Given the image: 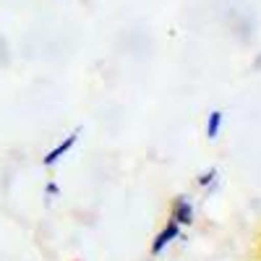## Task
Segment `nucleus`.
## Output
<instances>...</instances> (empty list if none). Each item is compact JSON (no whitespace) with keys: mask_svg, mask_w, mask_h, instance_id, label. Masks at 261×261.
<instances>
[{"mask_svg":"<svg viewBox=\"0 0 261 261\" xmlns=\"http://www.w3.org/2000/svg\"><path fill=\"white\" fill-rule=\"evenodd\" d=\"M79 136H81V128H73L71 134L65 136V139H63V141H60L55 149H50L47 154L42 157V165H45V167H53V165H58V162H60V160H63V157H65V154H68V151L76 146Z\"/></svg>","mask_w":261,"mask_h":261,"instance_id":"f257e3e1","label":"nucleus"},{"mask_svg":"<svg viewBox=\"0 0 261 261\" xmlns=\"http://www.w3.org/2000/svg\"><path fill=\"white\" fill-rule=\"evenodd\" d=\"M170 220L178 222L180 227H188L193 222V204H191L188 196H175L172 209H170Z\"/></svg>","mask_w":261,"mask_h":261,"instance_id":"f03ea898","label":"nucleus"},{"mask_svg":"<svg viewBox=\"0 0 261 261\" xmlns=\"http://www.w3.org/2000/svg\"><path fill=\"white\" fill-rule=\"evenodd\" d=\"M178 235H180V225L172 222V220H167V225L160 230V235L154 238V241H151V256H160L172 241H175Z\"/></svg>","mask_w":261,"mask_h":261,"instance_id":"7ed1b4c3","label":"nucleus"},{"mask_svg":"<svg viewBox=\"0 0 261 261\" xmlns=\"http://www.w3.org/2000/svg\"><path fill=\"white\" fill-rule=\"evenodd\" d=\"M222 120H225V113H222V110H212V113H209V118H206V136H209V139L220 136Z\"/></svg>","mask_w":261,"mask_h":261,"instance_id":"20e7f679","label":"nucleus"},{"mask_svg":"<svg viewBox=\"0 0 261 261\" xmlns=\"http://www.w3.org/2000/svg\"><path fill=\"white\" fill-rule=\"evenodd\" d=\"M214 180H217V167H209L206 172L199 175V186H212Z\"/></svg>","mask_w":261,"mask_h":261,"instance_id":"39448f33","label":"nucleus"},{"mask_svg":"<svg viewBox=\"0 0 261 261\" xmlns=\"http://www.w3.org/2000/svg\"><path fill=\"white\" fill-rule=\"evenodd\" d=\"M45 193H47V199H55V196H60V186L58 183H47L45 186Z\"/></svg>","mask_w":261,"mask_h":261,"instance_id":"423d86ee","label":"nucleus"}]
</instances>
